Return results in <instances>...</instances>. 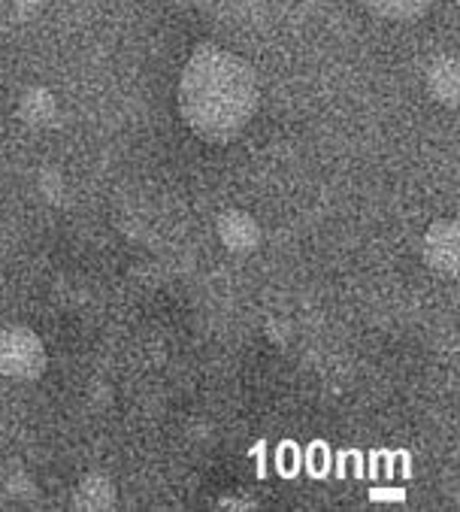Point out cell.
I'll use <instances>...</instances> for the list:
<instances>
[{
  "label": "cell",
  "instance_id": "cell-4",
  "mask_svg": "<svg viewBox=\"0 0 460 512\" xmlns=\"http://www.w3.org/2000/svg\"><path fill=\"white\" fill-rule=\"evenodd\" d=\"M424 85L430 91V97L442 107H457L460 97V73H457V58L454 55H436L427 64L424 73Z\"/></svg>",
  "mask_w": 460,
  "mask_h": 512
},
{
  "label": "cell",
  "instance_id": "cell-9",
  "mask_svg": "<svg viewBox=\"0 0 460 512\" xmlns=\"http://www.w3.org/2000/svg\"><path fill=\"white\" fill-rule=\"evenodd\" d=\"M218 506H243V509H258V503H255V500H240V497H237V500H234V497H224Z\"/></svg>",
  "mask_w": 460,
  "mask_h": 512
},
{
  "label": "cell",
  "instance_id": "cell-1",
  "mask_svg": "<svg viewBox=\"0 0 460 512\" xmlns=\"http://www.w3.org/2000/svg\"><path fill=\"white\" fill-rule=\"evenodd\" d=\"M261 104V82L255 67L237 52L200 46L179 76L182 122L206 143L237 140L255 119Z\"/></svg>",
  "mask_w": 460,
  "mask_h": 512
},
{
  "label": "cell",
  "instance_id": "cell-5",
  "mask_svg": "<svg viewBox=\"0 0 460 512\" xmlns=\"http://www.w3.org/2000/svg\"><path fill=\"white\" fill-rule=\"evenodd\" d=\"M218 240L230 252H252L261 246V225L243 210H230L218 219Z\"/></svg>",
  "mask_w": 460,
  "mask_h": 512
},
{
  "label": "cell",
  "instance_id": "cell-8",
  "mask_svg": "<svg viewBox=\"0 0 460 512\" xmlns=\"http://www.w3.org/2000/svg\"><path fill=\"white\" fill-rule=\"evenodd\" d=\"M433 0H367L373 16L388 22H415L430 10Z\"/></svg>",
  "mask_w": 460,
  "mask_h": 512
},
{
  "label": "cell",
  "instance_id": "cell-7",
  "mask_svg": "<svg viewBox=\"0 0 460 512\" xmlns=\"http://www.w3.org/2000/svg\"><path fill=\"white\" fill-rule=\"evenodd\" d=\"M19 116L25 125L31 128H46L52 125V119L58 116V104H55V94L43 85H31L22 91L19 97Z\"/></svg>",
  "mask_w": 460,
  "mask_h": 512
},
{
  "label": "cell",
  "instance_id": "cell-6",
  "mask_svg": "<svg viewBox=\"0 0 460 512\" xmlns=\"http://www.w3.org/2000/svg\"><path fill=\"white\" fill-rule=\"evenodd\" d=\"M73 509H82V512H106L119 503V491H115L112 479L103 476V473H88L76 488H73V497H70Z\"/></svg>",
  "mask_w": 460,
  "mask_h": 512
},
{
  "label": "cell",
  "instance_id": "cell-3",
  "mask_svg": "<svg viewBox=\"0 0 460 512\" xmlns=\"http://www.w3.org/2000/svg\"><path fill=\"white\" fill-rule=\"evenodd\" d=\"M421 258L430 270L442 276H457L460 267V225L457 219H436L421 246Z\"/></svg>",
  "mask_w": 460,
  "mask_h": 512
},
{
  "label": "cell",
  "instance_id": "cell-2",
  "mask_svg": "<svg viewBox=\"0 0 460 512\" xmlns=\"http://www.w3.org/2000/svg\"><path fill=\"white\" fill-rule=\"evenodd\" d=\"M49 355L37 331L13 325L0 331V376L13 382H37L46 373Z\"/></svg>",
  "mask_w": 460,
  "mask_h": 512
}]
</instances>
